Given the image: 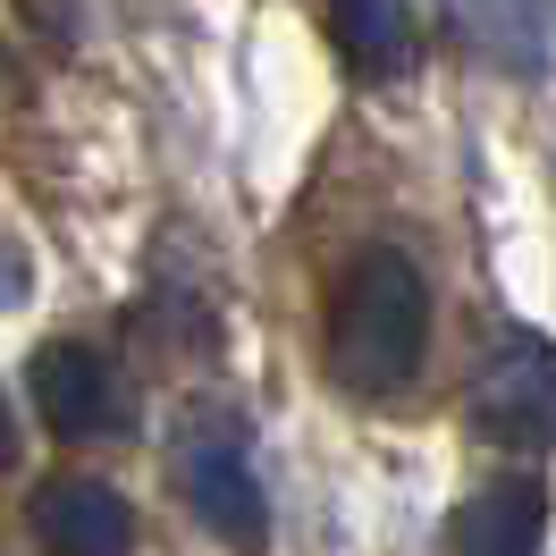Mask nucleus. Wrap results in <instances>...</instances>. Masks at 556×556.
<instances>
[{
	"instance_id": "7",
	"label": "nucleus",
	"mask_w": 556,
	"mask_h": 556,
	"mask_svg": "<svg viewBox=\"0 0 556 556\" xmlns=\"http://www.w3.org/2000/svg\"><path fill=\"white\" fill-rule=\"evenodd\" d=\"M472 51H489L506 76H548V0H447Z\"/></svg>"
},
{
	"instance_id": "8",
	"label": "nucleus",
	"mask_w": 556,
	"mask_h": 556,
	"mask_svg": "<svg viewBox=\"0 0 556 556\" xmlns=\"http://www.w3.org/2000/svg\"><path fill=\"white\" fill-rule=\"evenodd\" d=\"M329 26H338V51L354 60V76H380L388 85L414 60V9L405 0H338Z\"/></svg>"
},
{
	"instance_id": "5",
	"label": "nucleus",
	"mask_w": 556,
	"mask_h": 556,
	"mask_svg": "<svg viewBox=\"0 0 556 556\" xmlns=\"http://www.w3.org/2000/svg\"><path fill=\"white\" fill-rule=\"evenodd\" d=\"M35 540L51 556H136V515L110 481H42L35 489Z\"/></svg>"
},
{
	"instance_id": "9",
	"label": "nucleus",
	"mask_w": 556,
	"mask_h": 556,
	"mask_svg": "<svg viewBox=\"0 0 556 556\" xmlns=\"http://www.w3.org/2000/svg\"><path fill=\"white\" fill-rule=\"evenodd\" d=\"M17 464V414H9V396H0V472Z\"/></svg>"
},
{
	"instance_id": "1",
	"label": "nucleus",
	"mask_w": 556,
	"mask_h": 556,
	"mask_svg": "<svg viewBox=\"0 0 556 556\" xmlns=\"http://www.w3.org/2000/svg\"><path fill=\"white\" fill-rule=\"evenodd\" d=\"M421 338H430V287H421V270L396 244H371L346 270L338 313H329V363H338V380L363 388V396H396L421 363Z\"/></svg>"
},
{
	"instance_id": "2",
	"label": "nucleus",
	"mask_w": 556,
	"mask_h": 556,
	"mask_svg": "<svg viewBox=\"0 0 556 556\" xmlns=\"http://www.w3.org/2000/svg\"><path fill=\"white\" fill-rule=\"evenodd\" d=\"M472 421L497 447H556V346L515 329L472 380Z\"/></svg>"
},
{
	"instance_id": "3",
	"label": "nucleus",
	"mask_w": 556,
	"mask_h": 556,
	"mask_svg": "<svg viewBox=\"0 0 556 556\" xmlns=\"http://www.w3.org/2000/svg\"><path fill=\"white\" fill-rule=\"evenodd\" d=\"M177 481H186V506L203 515V531H219L228 548H262V540H270V497H262L253 455H244V439L228 421H211V430L186 439Z\"/></svg>"
},
{
	"instance_id": "6",
	"label": "nucleus",
	"mask_w": 556,
	"mask_h": 556,
	"mask_svg": "<svg viewBox=\"0 0 556 556\" xmlns=\"http://www.w3.org/2000/svg\"><path fill=\"white\" fill-rule=\"evenodd\" d=\"M540 540H548V489L531 472L472 489L447 522V556H540Z\"/></svg>"
},
{
	"instance_id": "4",
	"label": "nucleus",
	"mask_w": 556,
	"mask_h": 556,
	"mask_svg": "<svg viewBox=\"0 0 556 556\" xmlns=\"http://www.w3.org/2000/svg\"><path fill=\"white\" fill-rule=\"evenodd\" d=\"M26 380H35V405L60 439H118L127 430V388L93 346H42Z\"/></svg>"
}]
</instances>
